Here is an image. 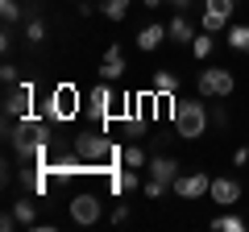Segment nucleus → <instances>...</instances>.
<instances>
[{
    "instance_id": "nucleus-23",
    "label": "nucleus",
    "mask_w": 249,
    "mask_h": 232,
    "mask_svg": "<svg viewBox=\"0 0 249 232\" xmlns=\"http://www.w3.org/2000/svg\"><path fill=\"white\" fill-rule=\"evenodd\" d=\"M0 17H4V25L21 21V4H17V0H0Z\"/></svg>"
},
{
    "instance_id": "nucleus-6",
    "label": "nucleus",
    "mask_w": 249,
    "mask_h": 232,
    "mask_svg": "<svg viewBox=\"0 0 249 232\" xmlns=\"http://www.w3.org/2000/svg\"><path fill=\"white\" fill-rule=\"evenodd\" d=\"M34 112V83H13L9 91H4V116H13V120H21V116Z\"/></svg>"
},
{
    "instance_id": "nucleus-3",
    "label": "nucleus",
    "mask_w": 249,
    "mask_h": 232,
    "mask_svg": "<svg viewBox=\"0 0 249 232\" xmlns=\"http://www.w3.org/2000/svg\"><path fill=\"white\" fill-rule=\"evenodd\" d=\"M232 87H237V79H232L229 66H204L199 79H196V91H199L204 99H229Z\"/></svg>"
},
{
    "instance_id": "nucleus-24",
    "label": "nucleus",
    "mask_w": 249,
    "mask_h": 232,
    "mask_svg": "<svg viewBox=\"0 0 249 232\" xmlns=\"http://www.w3.org/2000/svg\"><path fill=\"white\" fill-rule=\"evenodd\" d=\"M208 120H212L216 129H224V125H229V112H224V108H212V104H208Z\"/></svg>"
},
{
    "instance_id": "nucleus-10",
    "label": "nucleus",
    "mask_w": 249,
    "mask_h": 232,
    "mask_svg": "<svg viewBox=\"0 0 249 232\" xmlns=\"http://www.w3.org/2000/svg\"><path fill=\"white\" fill-rule=\"evenodd\" d=\"M208 195H212V203H224V207H232V203H241V182L237 179H212V191H208Z\"/></svg>"
},
{
    "instance_id": "nucleus-2",
    "label": "nucleus",
    "mask_w": 249,
    "mask_h": 232,
    "mask_svg": "<svg viewBox=\"0 0 249 232\" xmlns=\"http://www.w3.org/2000/svg\"><path fill=\"white\" fill-rule=\"evenodd\" d=\"M178 174H183V170H178V162H175V158H166V153H162V158H150V179L142 182L145 199H162L170 187H175Z\"/></svg>"
},
{
    "instance_id": "nucleus-8",
    "label": "nucleus",
    "mask_w": 249,
    "mask_h": 232,
    "mask_svg": "<svg viewBox=\"0 0 249 232\" xmlns=\"http://www.w3.org/2000/svg\"><path fill=\"white\" fill-rule=\"evenodd\" d=\"M232 9H237V0H204V29L208 33H220L224 25L232 21Z\"/></svg>"
},
{
    "instance_id": "nucleus-13",
    "label": "nucleus",
    "mask_w": 249,
    "mask_h": 232,
    "mask_svg": "<svg viewBox=\"0 0 249 232\" xmlns=\"http://www.w3.org/2000/svg\"><path fill=\"white\" fill-rule=\"evenodd\" d=\"M150 87H154V96H162V99H175V96H178V75H175V71H154Z\"/></svg>"
},
{
    "instance_id": "nucleus-20",
    "label": "nucleus",
    "mask_w": 249,
    "mask_h": 232,
    "mask_svg": "<svg viewBox=\"0 0 249 232\" xmlns=\"http://www.w3.org/2000/svg\"><path fill=\"white\" fill-rule=\"evenodd\" d=\"M129 4H133V0H104L100 9H104V17H108V21H124V13H129Z\"/></svg>"
},
{
    "instance_id": "nucleus-4",
    "label": "nucleus",
    "mask_w": 249,
    "mask_h": 232,
    "mask_svg": "<svg viewBox=\"0 0 249 232\" xmlns=\"http://www.w3.org/2000/svg\"><path fill=\"white\" fill-rule=\"evenodd\" d=\"M75 112H79V91H75L71 83L54 87L50 99H46V120H71Z\"/></svg>"
},
{
    "instance_id": "nucleus-18",
    "label": "nucleus",
    "mask_w": 249,
    "mask_h": 232,
    "mask_svg": "<svg viewBox=\"0 0 249 232\" xmlns=\"http://www.w3.org/2000/svg\"><path fill=\"white\" fill-rule=\"evenodd\" d=\"M212 228H216V232H245L249 224L241 220V215H232V212H224V215H216V220H212Z\"/></svg>"
},
{
    "instance_id": "nucleus-19",
    "label": "nucleus",
    "mask_w": 249,
    "mask_h": 232,
    "mask_svg": "<svg viewBox=\"0 0 249 232\" xmlns=\"http://www.w3.org/2000/svg\"><path fill=\"white\" fill-rule=\"evenodd\" d=\"M13 212H17V220L25 224V228H34V224H37V212H34V199H17V203H13Z\"/></svg>"
},
{
    "instance_id": "nucleus-11",
    "label": "nucleus",
    "mask_w": 249,
    "mask_h": 232,
    "mask_svg": "<svg viewBox=\"0 0 249 232\" xmlns=\"http://www.w3.org/2000/svg\"><path fill=\"white\" fill-rule=\"evenodd\" d=\"M124 54H121V46H108L104 50V63H100V79H108V83H116V79H124Z\"/></svg>"
},
{
    "instance_id": "nucleus-7",
    "label": "nucleus",
    "mask_w": 249,
    "mask_h": 232,
    "mask_svg": "<svg viewBox=\"0 0 249 232\" xmlns=\"http://www.w3.org/2000/svg\"><path fill=\"white\" fill-rule=\"evenodd\" d=\"M170 191H175L178 199H187V203H191V199H199V195H208V191H212V179H208L204 170H191V174L183 170V174L175 179V187H170Z\"/></svg>"
},
{
    "instance_id": "nucleus-12",
    "label": "nucleus",
    "mask_w": 249,
    "mask_h": 232,
    "mask_svg": "<svg viewBox=\"0 0 249 232\" xmlns=\"http://www.w3.org/2000/svg\"><path fill=\"white\" fill-rule=\"evenodd\" d=\"M166 37H170V29L162 25V21H158V25H145L142 33H137V50H145V54H150V50H158V46L166 42Z\"/></svg>"
},
{
    "instance_id": "nucleus-16",
    "label": "nucleus",
    "mask_w": 249,
    "mask_h": 232,
    "mask_svg": "<svg viewBox=\"0 0 249 232\" xmlns=\"http://www.w3.org/2000/svg\"><path fill=\"white\" fill-rule=\"evenodd\" d=\"M224 42H229V46H232L237 54H249V25H229Z\"/></svg>"
},
{
    "instance_id": "nucleus-1",
    "label": "nucleus",
    "mask_w": 249,
    "mask_h": 232,
    "mask_svg": "<svg viewBox=\"0 0 249 232\" xmlns=\"http://www.w3.org/2000/svg\"><path fill=\"white\" fill-rule=\"evenodd\" d=\"M170 125H175V133L183 137V141H196V137L208 133V104L204 96L199 99H187V96H175L170 99Z\"/></svg>"
},
{
    "instance_id": "nucleus-26",
    "label": "nucleus",
    "mask_w": 249,
    "mask_h": 232,
    "mask_svg": "<svg viewBox=\"0 0 249 232\" xmlns=\"http://www.w3.org/2000/svg\"><path fill=\"white\" fill-rule=\"evenodd\" d=\"M124 220H129V207L116 203V207H112V224H124Z\"/></svg>"
},
{
    "instance_id": "nucleus-9",
    "label": "nucleus",
    "mask_w": 249,
    "mask_h": 232,
    "mask_svg": "<svg viewBox=\"0 0 249 232\" xmlns=\"http://www.w3.org/2000/svg\"><path fill=\"white\" fill-rule=\"evenodd\" d=\"M88 104H91V120L104 129V125H108V116H112V87H108V79L91 87V99H88Z\"/></svg>"
},
{
    "instance_id": "nucleus-29",
    "label": "nucleus",
    "mask_w": 249,
    "mask_h": 232,
    "mask_svg": "<svg viewBox=\"0 0 249 232\" xmlns=\"http://www.w3.org/2000/svg\"><path fill=\"white\" fill-rule=\"evenodd\" d=\"M158 4H166V0H145V9H158Z\"/></svg>"
},
{
    "instance_id": "nucleus-15",
    "label": "nucleus",
    "mask_w": 249,
    "mask_h": 232,
    "mask_svg": "<svg viewBox=\"0 0 249 232\" xmlns=\"http://www.w3.org/2000/svg\"><path fill=\"white\" fill-rule=\"evenodd\" d=\"M142 187V179H137L133 170H112V191L116 195H124V191H137Z\"/></svg>"
},
{
    "instance_id": "nucleus-25",
    "label": "nucleus",
    "mask_w": 249,
    "mask_h": 232,
    "mask_svg": "<svg viewBox=\"0 0 249 232\" xmlns=\"http://www.w3.org/2000/svg\"><path fill=\"white\" fill-rule=\"evenodd\" d=\"M0 79H4V87H13V83H21V75H17L13 63H4V66H0Z\"/></svg>"
},
{
    "instance_id": "nucleus-17",
    "label": "nucleus",
    "mask_w": 249,
    "mask_h": 232,
    "mask_svg": "<svg viewBox=\"0 0 249 232\" xmlns=\"http://www.w3.org/2000/svg\"><path fill=\"white\" fill-rule=\"evenodd\" d=\"M212 50H216V37L208 33V29H204V33H196V42H191V54H196L199 63H208V58H212Z\"/></svg>"
},
{
    "instance_id": "nucleus-21",
    "label": "nucleus",
    "mask_w": 249,
    "mask_h": 232,
    "mask_svg": "<svg viewBox=\"0 0 249 232\" xmlns=\"http://www.w3.org/2000/svg\"><path fill=\"white\" fill-rule=\"evenodd\" d=\"M121 158H124V166H150V158H145V149H142V145H129V149H124L121 153Z\"/></svg>"
},
{
    "instance_id": "nucleus-5",
    "label": "nucleus",
    "mask_w": 249,
    "mask_h": 232,
    "mask_svg": "<svg viewBox=\"0 0 249 232\" xmlns=\"http://www.w3.org/2000/svg\"><path fill=\"white\" fill-rule=\"evenodd\" d=\"M100 215H104V199H100L96 191H79V195L71 199V220L75 224L91 228V224H100Z\"/></svg>"
},
{
    "instance_id": "nucleus-14",
    "label": "nucleus",
    "mask_w": 249,
    "mask_h": 232,
    "mask_svg": "<svg viewBox=\"0 0 249 232\" xmlns=\"http://www.w3.org/2000/svg\"><path fill=\"white\" fill-rule=\"evenodd\" d=\"M166 29H170V42H183V46H191V42H196V29H191V21H187V13H175Z\"/></svg>"
},
{
    "instance_id": "nucleus-28",
    "label": "nucleus",
    "mask_w": 249,
    "mask_h": 232,
    "mask_svg": "<svg viewBox=\"0 0 249 232\" xmlns=\"http://www.w3.org/2000/svg\"><path fill=\"white\" fill-rule=\"evenodd\" d=\"M166 4H170L175 13H187V9H191V0H166Z\"/></svg>"
},
{
    "instance_id": "nucleus-27",
    "label": "nucleus",
    "mask_w": 249,
    "mask_h": 232,
    "mask_svg": "<svg viewBox=\"0 0 249 232\" xmlns=\"http://www.w3.org/2000/svg\"><path fill=\"white\" fill-rule=\"evenodd\" d=\"M232 162H237V166H249V145H241V149L232 153Z\"/></svg>"
},
{
    "instance_id": "nucleus-22",
    "label": "nucleus",
    "mask_w": 249,
    "mask_h": 232,
    "mask_svg": "<svg viewBox=\"0 0 249 232\" xmlns=\"http://www.w3.org/2000/svg\"><path fill=\"white\" fill-rule=\"evenodd\" d=\"M42 37H46V25H42V17H29V25H25V42H42Z\"/></svg>"
}]
</instances>
